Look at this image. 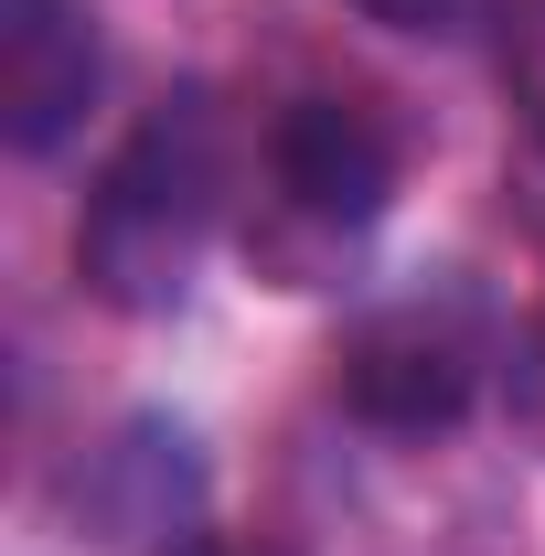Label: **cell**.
<instances>
[{"mask_svg": "<svg viewBox=\"0 0 545 556\" xmlns=\"http://www.w3.org/2000/svg\"><path fill=\"white\" fill-rule=\"evenodd\" d=\"M214 214H225V118L214 97H161L75 214V278L107 311H172L193 289Z\"/></svg>", "mask_w": 545, "mask_h": 556, "instance_id": "6da1fadb", "label": "cell"}, {"mask_svg": "<svg viewBox=\"0 0 545 556\" xmlns=\"http://www.w3.org/2000/svg\"><path fill=\"white\" fill-rule=\"evenodd\" d=\"M481 375H503V343L481 321V300L439 289V300H385L364 311L332 353V396L385 439H439L460 428L481 396Z\"/></svg>", "mask_w": 545, "mask_h": 556, "instance_id": "7a4b0ae2", "label": "cell"}, {"mask_svg": "<svg viewBox=\"0 0 545 556\" xmlns=\"http://www.w3.org/2000/svg\"><path fill=\"white\" fill-rule=\"evenodd\" d=\"M396 172H407V139L375 97H300L268 129V182L310 236H364L396 204Z\"/></svg>", "mask_w": 545, "mask_h": 556, "instance_id": "3957f363", "label": "cell"}, {"mask_svg": "<svg viewBox=\"0 0 545 556\" xmlns=\"http://www.w3.org/2000/svg\"><path fill=\"white\" fill-rule=\"evenodd\" d=\"M97 108V33L65 0H0V139L22 161L65 150Z\"/></svg>", "mask_w": 545, "mask_h": 556, "instance_id": "277c9868", "label": "cell"}, {"mask_svg": "<svg viewBox=\"0 0 545 556\" xmlns=\"http://www.w3.org/2000/svg\"><path fill=\"white\" fill-rule=\"evenodd\" d=\"M503 417H514L524 450H545V300L514 321V343H503Z\"/></svg>", "mask_w": 545, "mask_h": 556, "instance_id": "5b68a950", "label": "cell"}, {"mask_svg": "<svg viewBox=\"0 0 545 556\" xmlns=\"http://www.w3.org/2000/svg\"><path fill=\"white\" fill-rule=\"evenodd\" d=\"M503 97L545 139V0H503Z\"/></svg>", "mask_w": 545, "mask_h": 556, "instance_id": "8992f818", "label": "cell"}, {"mask_svg": "<svg viewBox=\"0 0 545 556\" xmlns=\"http://www.w3.org/2000/svg\"><path fill=\"white\" fill-rule=\"evenodd\" d=\"M364 22H385V33H460L481 22V0H353Z\"/></svg>", "mask_w": 545, "mask_h": 556, "instance_id": "52a82bcc", "label": "cell"}, {"mask_svg": "<svg viewBox=\"0 0 545 556\" xmlns=\"http://www.w3.org/2000/svg\"><path fill=\"white\" fill-rule=\"evenodd\" d=\"M161 556H278V546H246V535H225V525H182Z\"/></svg>", "mask_w": 545, "mask_h": 556, "instance_id": "ba28073f", "label": "cell"}]
</instances>
